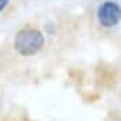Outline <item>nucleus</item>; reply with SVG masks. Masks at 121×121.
<instances>
[{"instance_id":"1","label":"nucleus","mask_w":121,"mask_h":121,"mask_svg":"<svg viewBox=\"0 0 121 121\" xmlns=\"http://www.w3.org/2000/svg\"><path fill=\"white\" fill-rule=\"evenodd\" d=\"M44 46V36L37 29H23L16 34L14 48L22 56H34Z\"/></svg>"},{"instance_id":"2","label":"nucleus","mask_w":121,"mask_h":121,"mask_svg":"<svg viewBox=\"0 0 121 121\" xmlns=\"http://www.w3.org/2000/svg\"><path fill=\"white\" fill-rule=\"evenodd\" d=\"M120 17H121V10H120V6L115 3V2H104L98 10H97V19L100 22L101 26L104 27H114L118 24L120 22Z\"/></svg>"},{"instance_id":"3","label":"nucleus","mask_w":121,"mask_h":121,"mask_svg":"<svg viewBox=\"0 0 121 121\" xmlns=\"http://www.w3.org/2000/svg\"><path fill=\"white\" fill-rule=\"evenodd\" d=\"M7 3H9V0H0V12L4 10V7L7 6Z\"/></svg>"}]
</instances>
